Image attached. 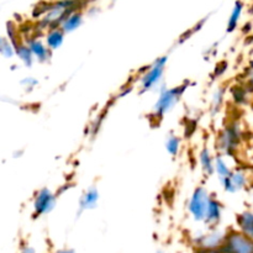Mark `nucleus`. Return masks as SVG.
<instances>
[{
	"label": "nucleus",
	"mask_w": 253,
	"mask_h": 253,
	"mask_svg": "<svg viewBox=\"0 0 253 253\" xmlns=\"http://www.w3.org/2000/svg\"><path fill=\"white\" fill-rule=\"evenodd\" d=\"M185 86L187 85L177 86V88L172 89H163L161 91L160 98H158L155 109H153V114H155L156 119H162L168 111L172 110L173 106L175 105V103L182 96L183 91L185 90Z\"/></svg>",
	"instance_id": "f257e3e1"
},
{
	"label": "nucleus",
	"mask_w": 253,
	"mask_h": 253,
	"mask_svg": "<svg viewBox=\"0 0 253 253\" xmlns=\"http://www.w3.org/2000/svg\"><path fill=\"white\" fill-rule=\"evenodd\" d=\"M221 249L225 253H253V239L242 232L231 231L226 235Z\"/></svg>",
	"instance_id": "f03ea898"
},
{
	"label": "nucleus",
	"mask_w": 253,
	"mask_h": 253,
	"mask_svg": "<svg viewBox=\"0 0 253 253\" xmlns=\"http://www.w3.org/2000/svg\"><path fill=\"white\" fill-rule=\"evenodd\" d=\"M210 199H211V197L205 188L198 187L194 190L188 208H189L190 214L194 217L195 221H204Z\"/></svg>",
	"instance_id": "7ed1b4c3"
},
{
	"label": "nucleus",
	"mask_w": 253,
	"mask_h": 253,
	"mask_svg": "<svg viewBox=\"0 0 253 253\" xmlns=\"http://www.w3.org/2000/svg\"><path fill=\"white\" fill-rule=\"evenodd\" d=\"M166 64H167V57H161L156 59L155 63L151 64L150 68L141 77V93L151 90L162 79Z\"/></svg>",
	"instance_id": "20e7f679"
},
{
	"label": "nucleus",
	"mask_w": 253,
	"mask_h": 253,
	"mask_svg": "<svg viewBox=\"0 0 253 253\" xmlns=\"http://www.w3.org/2000/svg\"><path fill=\"white\" fill-rule=\"evenodd\" d=\"M54 205H56V197L53 195V193L49 192L46 188L39 190L35 195L34 210L36 216L48 214L49 211L53 210Z\"/></svg>",
	"instance_id": "39448f33"
},
{
	"label": "nucleus",
	"mask_w": 253,
	"mask_h": 253,
	"mask_svg": "<svg viewBox=\"0 0 253 253\" xmlns=\"http://www.w3.org/2000/svg\"><path fill=\"white\" fill-rule=\"evenodd\" d=\"M224 189L229 193H236L241 190L242 188L246 185L247 178L245 173L240 172V170H235L227 178L221 180Z\"/></svg>",
	"instance_id": "423d86ee"
},
{
	"label": "nucleus",
	"mask_w": 253,
	"mask_h": 253,
	"mask_svg": "<svg viewBox=\"0 0 253 253\" xmlns=\"http://www.w3.org/2000/svg\"><path fill=\"white\" fill-rule=\"evenodd\" d=\"M240 133L239 130L235 127H227L224 132L220 136V148L224 150L226 153H230L236 146L237 141H239Z\"/></svg>",
	"instance_id": "0eeeda50"
},
{
	"label": "nucleus",
	"mask_w": 253,
	"mask_h": 253,
	"mask_svg": "<svg viewBox=\"0 0 253 253\" xmlns=\"http://www.w3.org/2000/svg\"><path fill=\"white\" fill-rule=\"evenodd\" d=\"M220 219H221V204L215 198H211L209 205H208L204 221L210 226H215L216 224H219Z\"/></svg>",
	"instance_id": "6e6552de"
},
{
	"label": "nucleus",
	"mask_w": 253,
	"mask_h": 253,
	"mask_svg": "<svg viewBox=\"0 0 253 253\" xmlns=\"http://www.w3.org/2000/svg\"><path fill=\"white\" fill-rule=\"evenodd\" d=\"M26 43L27 46L30 47V49H31L34 57H36L40 62L48 61L49 54H51L49 53V51H51V49H49L46 44H43L40 40H36V39L29 40Z\"/></svg>",
	"instance_id": "1a4fd4ad"
},
{
	"label": "nucleus",
	"mask_w": 253,
	"mask_h": 253,
	"mask_svg": "<svg viewBox=\"0 0 253 253\" xmlns=\"http://www.w3.org/2000/svg\"><path fill=\"white\" fill-rule=\"evenodd\" d=\"M237 225L244 235L253 239V212L245 211L237 216Z\"/></svg>",
	"instance_id": "9d476101"
},
{
	"label": "nucleus",
	"mask_w": 253,
	"mask_h": 253,
	"mask_svg": "<svg viewBox=\"0 0 253 253\" xmlns=\"http://www.w3.org/2000/svg\"><path fill=\"white\" fill-rule=\"evenodd\" d=\"M99 200V193L95 188H90V189L86 190L85 193L82 197L81 202H79V208H81L82 211L89 209H94Z\"/></svg>",
	"instance_id": "9b49d317"
},
{
	"label": "nucleus",
	"mask_w": 253,
	"mask_h": 253,
	"mask_svg": "<svg viewBox=\"0 0 253 253\" xmlns=\"http://www.w3.org/2000/svg\"><path fill=\"white\" fill-rule=\"evenodd\" d=\"M64 39V31L59 29H53L47 34L46 43L49 49H57L62 46Z\"/></svg>",
	"instance_id": "f8f14e48"
},
{
	"label": "nucleus",
	"mask_w": 253,
	"mask_h": 253,
	"mask_svg": "<svg viewBox=\"0 0 253 253\" xmlns=\"http://www.w3.org/2000/svg\"><path fill=\"white\" fill-rule=\"evenodd\" d=\"M199 161L205 174L211 175L215 172V160L211 157V153H210V151L208 148H204L200 152Z\"/></svg>",
	"instance_id": "ddd939ff"
},
{
	"label": "nucleus",
	"mask_w": 253,
	"mask_h": 253,
	"mask_svg": "<svg viewBox=\"0 0 253 253\" xmlns=\"http://www.w3.org/2000/svg\"><path fill=\"white\" fill-rule=\"evenodd\" d=\"M15 52H16V56L21 59L22 63L27 67L32 66V62H34V54H32L31 49L27 46V43H17L15 46Z\"/></svg>",
	"instance_id": "4468645a"
},
{
	"label": "nucleus",
	"mask_w": 253,
	"mask_h": 253,
	"mask_svg": "<svg viewBox=\"0 0 253 253\" xmlns=\"http://www.w3.org/2000/svg\"><path fill=\"white\" fill-rule=\"evenodd\" d=\"M82 22V16L79 14H71L67 15L66 19L62 21V27L61 29L63 30L64 32H71L74 31L77 27H79Z\"/></svg>",
	"instance_id": "2eb2a0df"
},
{
	"label": "nucleus",
	"mask_w": 253,
	"mask_h": 253,
	"mask_svg": "<svg viewBox=\"0 0 253 253\" xmlns=\"http://www.w3.org/2000/svg\"><path fill=\"white\" fill-rule=\"evenodd\" d=\"M215 172L219 175L220 180H222L225 179V178L229 177L232 173V170L230 169L229 165H227L226 161H225L224 158L216 157V160H215Z\"/></svg>",
	"instance_id": "dca6fc26"
},
{
	"label": "nucleus",
	"mask_w": 253,
	"mask_h": 253,
	"mask_svg": "<svg viewBox=\"0 0 253 253\" xmlns=\"http://www.w3.org/2000/svg\"><path fill=\"white\" fill-rule=\"evenodd\" d=\"M166 148H167L168 153L172 156H177L179 152L180 148V140L178 138V136L175 135H169L166 141Z\"/></svg>",
	"instance_id": "f3484780"
},
{
	"label": "nucleus",
	"mask_w": 253,
	"mask_h": 253,
	"mask_svg": "<svg viewBox=\"0 0 253 253\" xmlns=\"http://www.w3.org/2000/svg\"><path fill=\"white\" fill-rule=\"evenodd\" d=\"M241 11H242L241 2H237L236 6H235V9H234V11H232L231 17H230L229 25H227V31H229V32L234 31L235 27L237 26V21H239L240 15H241Z\"/></svg>",
	"instance_id": "a211bd4d"
},
{
	"label": "nucleus",
	"mask_w": 253,
	"mask_h": 253,
	"mask_svg": "<svg viewBox=\"0 0 253 253\" xmlns=\"http://www.w3.org/2000/svg\"><path fill=\"white\" fill-rule=\"evenodd\" d=\"M1 54L4 57H6V58H10V57H12L14 54H16L14 44H12L11 42H7L6 40H2L1 41Z\"/></svg>",
	"instance_id": "6ab92c4d"
},
{
	"label": "nucleus",
	"mask_w": 253,
	"mask_h": 253,
	"mask_svg": "<svg viewBox=\"0 0 253 253\" xmlns=\"http://www.w3.org/2000/svg\"><path fill=\"white\" fill-rule=\"evenodd\" d=\"M198 253H225V252L222 251L221 249H217V250H204V249H202Z\"/></svg>",
	"instance_id": "aec40b11"
},
{
	"label": "nucleus",
	"mask_w": 253,
	"mask_h": 253,
	"mask_svg": "<svg viewBox=\"0 0 253 253\" xmlns=\"http://www.w3.org/2000/svg\"><path fill=\"white\" fill-rule=\"evenodd\" d=\"M21 253H35V250L32 247H24L21 250Z\"/></svg>",
	"instance_id": "412c9836"
},
{
	"label": "nucleus",
	"mask_w": 253,
	"mask_h": 253,
	"mask_svg": "<svg viewBox=\"0 0 253 253\" xmlns=\"http://www.w3.org/2000/svg\"><path fill=\"white\" fill-rule=\"evenodd\" d=\"M56 253H74V251L73 250H61V251H58Z\"/></svg>",
	"instance_id": "4be33fe9"
},
{
	"label": "nucleus",
	"mask_w": 253,
	"mask_h": 253,
	"mask_svg": "<svg viewBox=\"0 0 253 253\" xmlns=\"http://www.w3.org/2000/svg\"><path fill=\"white\" fill-rule=\"evenodd\" d=\"M250 81H251V83L253 84V71H252V73H251V77H250Z\"/></svg>",
	"instance_id": "5701e85b"
},
{
	"label": "nucleus",
	"mask_w": 253,
	"mask_h": 253,
	"mask_svg": "<svg viewBox=\"0 0 253 253\" xmlns=\"http://www.w3.org/2000/svg\"><path fill=\"white\" fill-rule=\"evenodd\" d=\"M157 253H163V252H161V251H158V252H157Z\"/></svg>",
	"instance_id": "b1692460"
}]
</instances>
